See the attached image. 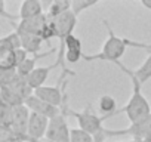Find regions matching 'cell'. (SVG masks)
Listing matches in <instances>:
<instances>
[{"instance_id": "2e32d148", "label": "cell", "mask_w": 151, "mask_h": 142, "mask_svg": "<svg viewBox=\"0 0 151 142\" xmlns=\"http://www.w3.org/2000/svg\"><path fill=\"white\" fill-rule=\"evenodd\" d=\"M98 107H99V111L102 113V115L107 120L114 117L117 110H119L117 108V102H116V99L111 95H102L99 98V101H98Z\"/></svg>"}, {"instance_id": "5b68a950", "label": "cell", "mask_w": 151, "mask_h": 142, "mask_svg": "<svg viewBox=\"0 0 151 142\" xmlns=\"http://www.w3.org/2000/svg\"><path fill=\"white\" fill-rule=\"evenodd\" d=\"M70 130L71 127L68 126L67 115L59 113L56 117L49 120L45 139L50 142H70Z\"/></svg>"}, {"instance_id": "7a4b0ae2", "label": "cell", "mask_w": 151, "mask_h": 142, "mask_svg": "<svg viewBox=\"0 0 151 142\" xmlns=\"http://www.w3.org/2000/svg\"><path fill=\"white\" fill-rule=\"evenodd\" d=\"M61 113L64 114V115H71V117H74L76 120H77V123H79V127L82 129V130H85V132H88V133H91L92 136H96L98 133H101L105 127L102 126V123L107 120L104 115L102 117H98L93 111H92V105L91 104H88L86 107H85V110H82V111H74V110H71L70 108V105H68V93L65 95V98H64V102H62V107H61Z\"/></svg>"}, {"instance_id": "30bf717a", "label": "cell", "mask_w": 151, "mask_h": 142, "mask_svg": "<svg viewBox=\"0 0 151 142\" xmlns=\"http://www.w3.org/2000/svg\"><path fill=\"white\" fill-rule=\"evenodd\" d=\"M24 104H25V107L30 110V113L40 114V115H43V117H47L49 120L53 118V117H56V115L61 113V108H56V107H53V105H50V104L42 101V99L37 98L34 93H33Z\"/></svg>"}, {"instance_id": "277c9868", "label": "cell", "mask_w": 151, "mask_h": 142, "mask_svg": "<svg viewBox=\"0 0 151 142\" xmlns=\"http://www.w3.org/2000/svg\"><path fill=\"white\" fill-rule=\"evenodd\" d=\"M105 136L107 138H114V136H129L130 139H138V141H145L151 139V114L133 124H130L126 129L120 130H113V129H105Z\"/></svg>"}, {"instance_id": "ba28073f", "label": "cell", "mask_w": 151, "mask_h": 142, "mask_svg": "<svg viewBox=\"0 0 151 142\" xmlns=\"http://www.w3.org/2000/svg\"><path fill=\"white\" fill-rule=\"evenodd\" d=\"M47 126H49V118L47 117L31 113L30 114V121H28V130H27L30 142H42L46 136Z\"/></svg>"}, {"instance_id": "ac0fdd59", "label": "cell", "mask_w": 151, "mask_h": 142, "mask_svg": "<svg viewBox=\"0 0 151 142\" xmlns=\"http://www.w3.org/2000/svg\"><path fill=\"white\" fill-rule=\"evenodd\" d=\"M71 11V2L70 0H55V2H52L47 8V18L49 19H56L58 16L64 15L65 12Z\"/></svg>"}, {"instance_id": "484cf974", "label": "cell", "mask_w": 151, "mask_h": 142, "mask_svg": "<svg viewBox=\"0 0 151 142\" xmlns=\"http://www.w3.org/2000/svg\"><path fill=\"white\" fill-rule=\"evenodd\" d=\"M141 142H151V139H145V141H141Z\"/></svg>"}, {"instance_id": "52a82bcc", "label": "cell", "mask_w": 151, "mask_h": 142, "mask_svg": "<svg viewBox=\"0 0 151 142\" xmlns=\"http://www.w3.org/2000/svg\"><path fill=\"white\" fill-rule=\"evenodd\" d=\"M30 110L25 107V104L15 107L14 108V118H12V126L11 129L14 130V133L18 136L19 141L24 142H30V138L27 135L28 130V121H30Z\"/></svg>"}, {"instance_id": "ffe728a7", "label": "cell", "mask_w": 151, "mask_h": 142, "mask_svg": "<svg viewBox=\"0 0 151 142\" xmlns=\"http://www.w3.org/2000/svg\"><path fill=\"white\" fill-rule=\"evenodd\" d=\"M14 118V107L0 101V127H11Z\"/></svg>"}, {"instance_id": "9a60e30c", "label": "cell", "mask_w": 151, "mask_h": 142, "mask_svg": "<svg viewBox=\"0 0 151 142\" xmlns=\"http://www.w3.org/2000/svg\"><path fill=\"white\" fill-rule=\"evenodd\" d=\"M42 14H45V12H43V6L39 0H25L19 6L18 16H19V19H30V18L39 16Z\"/></svg>"}, {"instance_id": "d6986e66", "label": "cell", "mask_w": 151, "mask_h": 142, "mask_svg": "<svg viewBox=\"0 0 151 142\" xmlns=\"http://www.w3.org/2000/svg\"><path fill=\"white\" fill-rule=\"evenodd\" d=\"M132 73L141 85L147 83L151 79V53L147 56V59L142 62V65H139L136 70H132Z\"/></svg>"}, {"instance_id": "cb8c5ba5", "label": "cell", "mask_w": 151, "mask_h": 142, "mask_svg": "<svg viewBox=\"0 0 151 142\" xmlns=\"http://www.w3.org/2000/svg\"><path fill=\"white\" fill-rule=\"evenodd\" d=\"M141 5H142L144 8H147V9L151 11V0H141Z\"/></svg>"}, {"instance_id": "9c48e42d", "label": "cell", "mask_w": 151, "mask_h": 142, "mask_svg": "<svg viewBox=\"0 0 151 142\" xmlns=\"http://www.w3.org/2000/svg\"><path fill=\"white\" fill-rule=\"evenodd\" d=\"M49 18L46 14H42L39 16L30 18V19H21L18 24H14L15 31H21V33H28V34H36L40 37L43 28L46 27Z\"/></svg>"}, {"instance_id": "7402d4cb", "label": "cell", "mask_w": 151, "mask_h": 142, "mask_svg": "<svg viewBox=\"0 0 151 142\" xmlns=\"http://www.w3.org/2000/svg\"><path fill=\"white\" fill-rule=\"evenodd\" d=\"M70 142H95L93 136L80 127H73L70 130Z\"/></svg>"}, {"instance_id": "44dd1931", "label": "cell", "mask_w": 151, "mask_h": 142, "mask_svg": "<svg viewBox=\"0 0 151 142\" xmlns=\"http://www.w3.org/2000/svg\"><path fill=\"white\" fill-rule=\"evenodd\" d=\"M98 3H99L98 0H73V2H71V12L76 16H79L82 12L96 6Z\"/></svg>"}, {"instance_id": "4316f807", "label": "cell", "mask_w": 151, "mask_h": 142, "mask_svg": "<svg viewBox=\"0 0 151 142\" xmlns=\"http://www.w3.org/2000/svg\"><path fill=\"white\" fill-rule=\"evenodd\" d=\"M42 142H50V141H46V139H43V141H42Z\"/></svg>"}, {"instance_id": "d4e9b609", "label": "cell", "mask_w": 151, "mask_h": 142, "mask_svg": "<svg viewBox=\"0 0 151 142\" xmlns=\"http://www.w3.org/2000/svg\"><path fill=\"white\" fill-rule=\"evenodd\" d=\"M114 142H141L138 139H124V141H114Z\"/></svg>"}, {"instance_id": "4fadbf2b", "label": "cell", "mask_w": 151, "mask_h": 142, "mask_svg": "<svg viewBox=\"0 0 151 142\" xmlns=\"http://www.w3.org/2000/svg\"><path fill=\"white\" fill-rule=\"evenodd\" d=\"M55 52V47H52L50 50H47V52H43V53H39V55H31V56H28L22 64H19L18 67H17V74L19 76V77H22V79H27L33 71H34V68H36V64H37V61L39 59H42V58H46V56H49V55H52Z\"/></svg>"}, {"instance_id": "6da1fadb", "label": "cell", "mask_w": 151, "mask_h": 142, "mask_svg": "<svg viewBox=\"0 0 151 142\" xmlns=\"http://www.w3.org/2000/svg\"><path fill=\"white\" fill-rule=\"evenodd\" d=\"M114 65H117V67L123 71V73L130 79L132 86H133V89H132V95H130L129 101L126 102L124 107H122V108L117 110L116 115L124 113V114L127 115V120L130 121V124H133V123H136V121H139V120L148 117V115L151 114V107H150L147 98L144 96V93H142V90H141L142 85L138 82V79H136V77L133 76V73H132V68L126 67V65L122 64L120 61L114 62Z\"/></svg>"}, {"instance_id": "603a6c76", "label": "cell", "mask_w": 151, "mask_h": 142, "mask_svg": "<svg viewBox=\"0 0 151 142\" xmlns=\"http://www.w3.org/2000/svg\"><path fill=\"white\" fill-rule=\"evenodd\" d=\"M0 18H6V19L12 21V24H17V21L19 19L18 15H14V14L6 11V3L3 2V0H0Z\"/></svg>"}, {"instance_id": "8fae6325", "label": "cell", "mask_w": 151, "mask_h": 142, "mask_svg": "<svg viewBox=\"0 0 151 142\" xmlns=\"http://www.w3.org/2000/svg\"><path fill=\"white\" fill-rule=\"evenodd\" d=\"M83 56L85 53L82 52V40L76 34H70L65 39V62L76 64L83 59Z\"/></svg>"}, {"instance_id": "7c38bea8", "label": "cell", "mask_w": 151, "mask_h": 142, "mask_svg": "<svg viewBox=\"0 0 151 142\" xmlns=\"http://www.w3.org/2000/svg\"><path fill=\"white\" fill-rule=\"evenodd\" d=\"M58 67L59 65L56 62H53L52 65H47V67H36L34 71L27 77V83L30 85V87L33 90L45 86V83H46V80H47L49 74H50V71L55 70V68H58Z\"/></svg>"}, {"instance_id": "8992f818", "label": "cell", "mask_w": 151, "mask_h": 142, "mask_svg": "<svg viewBox=\"0 0 151 142\" xmlns=\"http://www.w3.org/2000/svg\"><path fill=\"white\" fill-rule=\"evenodd\" d=\"M59 83H62V85H56V86H46L45 85V86L36 89L34 95L37 98H40L42 101H45L56 108H61L64 98L67 95V80H62Z\"/></svg>"}, {"instance_id": "3957f363", "label": "cell", "mask_w": 151, "mask_h": 142, "mask_svg": "<svg viewBox=\"0 0 151 142\" xmlns=\"http://www.w3.org/2000/svg\"><path fill=\"white\" fill-rule=\"evenodd\" d=\"M102 24L105 25V28L108 31V39L102 44V49H101L99 53H96V55H85L83 59L88 61V62L95 61V59H101V61H107V62H113L114 64V62L120 61V58L124 55L127 44H126L124 39H122V37L114 34V31L110 27V22L107 19H102Z\"/></svg>"}, {"instance_id": "e0dca14e", "label": "cell", "mask_w": 151, "mask_h": 142, "mask_svg": "<svg viewBox=\"0 0 151 142\" xmlns=\"http://www.w3.org/2000/svg\"><path fill=\"white\" fill-rule=\"evenodd\" d=\"M0 101H3L6 102L8 105L11 107H19L24 104V99L8 85H3V86H0Z\"/></svg>"}, {"instance_id": "5bb4252c", "label": "cell", "mask_w": 151, "mask_h": 142, "mask_svg": "<svg viewBox=\"0 0 151 142\" xmlns=\"http://www.w3.org/2000/svg\"><path fill=\"white\" fill-rule=\"evenodd\" d=\"M17 33L19 34V39H21V47L28 55H39V52L42 49V44H43L42 37H39L36 34L21 33V31H17Z\"/></svg>"}, {"instance_id": "83f0119b", "label": "cell", "mask_w": 151, "mask_h": 142, "mask_svg": "<svg viewBox=\"0 0 151 142\" xmlns=\"http://www.w3.org/2000/svg\"><path fill=\"white\" fill-rule=\"evenodd\" d=\"M14 142H24V141H14Z\"/></svg>"}]
</instances>
